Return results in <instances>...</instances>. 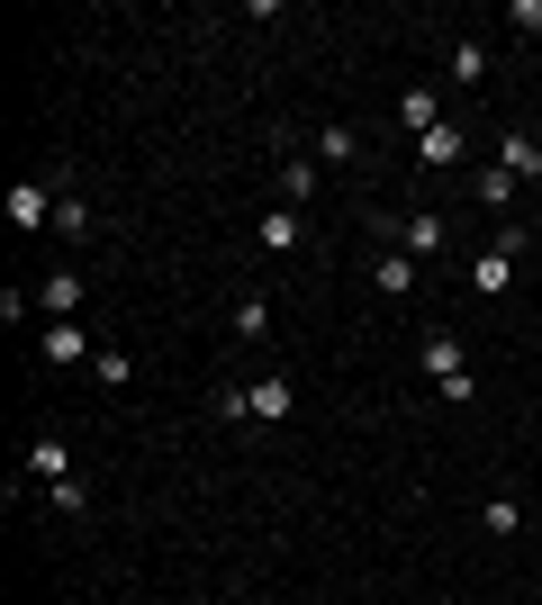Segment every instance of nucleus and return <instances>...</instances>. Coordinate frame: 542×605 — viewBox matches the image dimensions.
Listing matches in <instances>:
<instances>
[{"label":"nucleus","instance_id":"423d86ee","mask_svg":"<svg viewBox=\"0 0 542 605\" xmlns=\"http://www.w3.org/2000/svg\"><path fill=\"white\" fill-rule=\"evenodd\" d=\"M317 190H325V172H317L308 154H299V163H281V209H308Z\"/></svg>","mask_w":542,"mask_h":605},{"label":"nucleus","instance_id":"f03ea898","mask_svg":"<svg viewBox=\"0 0 542 605\" xmlns=\"http://www.w3.org/2000/svg\"><path fill=\"white\" fill-rule=\"evenodd\" d=\"M443 244H452V235H443V218H434V209L398 218V253H406V262H425V253H443Z\"/></svg>","mask_w":542,"mask_h":605},{"label":"nucleus","instance_id":"f257e3e1","mask_svg":"<svg viewBox=\"0 0 542 605\" xmlns=\"http://www.w3.org/2000/svg\"><path fill=\"white\" fill-rule=\"evenodd\" d=\"M54 181H63V172H37V181L10 190V226H19V235H37V226L54 218Z\"/></svg>","mask_w":542,"mask_h":605},{"label":"nucleus","instance_id":"4468645a","mask_svg":"<svg viewBox=\"0 0 542 605\" xmlns=\"http://www.w3.org/2000/svg\"><path fill=\"white\" fill-rule=\"evenodd\" d=\"M434 109H443V100H434V91H406V100H398V118H406V127H416V137H425V127H443V118H434Z\"/></svg>","mask_w":542,"mask_h":605},{"label":"nucleus","instance_id":"dca6fc26","mask_svg":"<svg viewBox=\"0 0 542 605\" xmlns=\"http://www.w3.org/2000/svg\"><path fill=\"white\" fill-rule=\"evenodd\" d=\"M235 334H244V344H253V334H271V307H262V299H235Z\"/></svg>","mask_w":542,"mask_h":605},{"label":"nucleus","instance_id":"6e6552de","mask_svg":"<svg viewBox=\"0 0 542 605\" xmlns=\"http://www.w3.org/2000/svg\"><path fill=\"white\" fill-rule=\"evenodd\" d=\"M37 299H46L54 316H73V307H82V272H46V290H37Z\"/></svg>","mask_w":542,"mask_h":605},{"label":"nucleus","instance_id":"0eeeda50","mask_svg":"<svg viewBox=\"0 0 542 605\" xmlns=\"http://www.w3.org/2000/svg\"><path fill=\"white\" fill-rule=\"evenodd\" d=\"M82 353H91V334H82L73 316H54V325H46V362H82Z\"/></svg>","mask_w":542,"mask_h":605},{"label":"nucleus","instance_id":"9d476101","mask_svg":"<svg viewBox=\"0 0 542 605\" xmlns=\"http://www.w3.org/2000/svg\"><path fill=\"white\" fill-rule=\"evenodd\" d=\"M406 290H416V262H406V253H380V299H406Z\"/></svg>","mask_w":542,"mask_h":605},{"label":"nucleus","instance_id":"9b49d317","mask_svg":"<svg viewBox=\"0 0 542 605\" xmlns=\"http://www.w3.org/2000/svg\"><path fill=\"white\" fill-rule=\"evenodd\" d=\"M290 244H299V209H271L262 218V253H290Z\"/></svg>","mask_w":542,"mask_h":605},{"label":"nucleus","instance_id":"39448f33","mask_svg":"<svg viewBox=\"0 0 542 605\" xmlns=\"http://www.w3.org/2000/svg\"><path fill=\"white\" fill-rule=\"evenodd\" d=\"M425 371L452 389V380H470V362H461V334H425Z\"/></svg>","mask_w":542,"mask_h":605},{"label":"nucleus","instance_id":"20e7f679","mask_svg":"<svg viewBox=\"0 0 542 605\" xmlns=\"http://www.w3.org/2000/svg\"><path fill=\"white\" fill-rule=\"evenodd\" d=\"M28 470H37L46 488H54V480H73V452H63V434H37V443H28Z\"/></svg>","mask_w":542,"mask_h":605},{"label":"nucleus","instance_id":"f8f14e48","mask_svg":"<svg viewBox=\"0 0 542 605\" xmlns=\"http://www.w3.org/2000/svg\"><path fill=\"white\" fill-rule=\"evenodd\" d=\"M416 154H425V163H461V127H425Z\"/></svg>","mask_w":542,"mask_h":605},{"label":"nucleus","instance_id":"7ed1b4c3","mask_svg":"<svg viewBox=\"0 0 542 605\" xmlns=\"http://www.w3.org/2000/svg\"><path fill=\"white\" fill-rule=\"evenodd\" d=\"M498 172H506V181H542V145L524 137V127H515V137H498Z\"/></svg>","mask_w":542,"mask_h":605},{"label":"nucleus","instance_id":"2eb2a0df","mask_svg":"<svg viewBox=\"0 0 542 605\" xmlns=\"http://www.w3.org/2000/svg\"><path fill=\"white\" fill-rule=\"evenodd\" d=\"M480 73H489V46L461 37V46H452V82H480Z\"/></svg>","mask_w":542,"mask_h":605},{"label":"nucleus","instance_id":"1a4fd4ad","mask_svg":"<svg viewBox=\"0 0 542 605\" xmlns=\"http://www.w3.org/2000/svg\"><path fill=\"white\" fill-rule=\"evenodd\" d=\"M362 154V127H325L317 137V163H353Z\"/></svg>","mask_w":542,"mask_h":605},{"label":"nucleus","instance_id":"ddd939ff","mask_svg":"<svg viewBox=\"0 0 542 605\" xmlns=\"http://www.w3.org/2000/svg\"><path fill=\"white\" fill-rule=\"evenodd\" d=\"M290 397H299L290 380H253V416H290Z\"/></svg>","mask_w":542,"mask_h":605}]
</instances>
